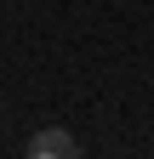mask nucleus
<instances>
[{
    "mask_svg": "<svg viewBox=\"0 0 154 159\" xmlns=\"http://www.w3.org/2000/svg\"><path fill=\"white\" fill-rule=\"evenodd\" d=\"M29 159H86V153H80V142H74V136H69L63 125H46L40 136H34Z\"/></svg>",
    "mask_w": 154,
    "mask_h": 159,
    "instance_id": "f257e3e1",
    "label": "nucleus"
}]
</instances>
